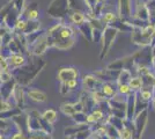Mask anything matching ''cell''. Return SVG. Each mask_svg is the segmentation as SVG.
Wrapping results in <instances>:
<instances>
[{"label":"cell","instance_id":"cell-1","mask_svg":"<svg viewBox=\"0 0 155 139\" xmlns=\"http://www.w3.org/2000/svg\"><path fill=\"white\" fill-rule=\"evenodd\" d=\"M117 30L115 27L112 26H105L102 30V36H101V42H102V52H101V58L105 57L108 52L110 51L111 46L114 45V42L116 40Z\"/></svg>","mask_w":155,"mask_h":139},{"label":"cell","instance_id":"cell-2","mask_svg":"<svg viewBox=\"0 0 155 139\" xmlns=\"http://www.w3.org/2000/svg\"><path fill=\"white\" fill-rule=\"evenodd\" d=\"M148 119V108L143 109L140 113L136 114L133 118V125H134V139H140L143 133V130L147 124Z\"/></svg>","mask_w":155,"mask_h":139},{"label":"cell","instance_id":"cell-3","mask_svg":"<svg viewBox=\"0 0 155 139\" xmlns=\"http://www.w3.org/2000/svg\"><path fill=\"white\" fill-rule=\"evenodd\" d=\"M70 11L67 0H53L50 6V13L56 18H63Z\"/></svg>","mask_w":155,"mask_h":139},{"label":"cell","instance_id":"cell-4","mask_svg":"<svg viewBox=\"0 0 155 139\" xmlns=\"http://www.w3.org/2000/svg\"><path fill=\"white\" fill-rule=\"evenodd\" d=\"M117 15L122 20H129L132 16L131 0H118L117 1Z\"/></svg>","mask_w":155,"mask_h":139},{"label":"cell","instance_id":"cell-5","mask_svg":"<svg viewBox=\"0 0 155 139\" xmlns=\"http://www.w3.org/2000/svg\"><path fill=\"white\" fill-rule=\"evenodd\" d=\"M136 116V92H132L126 96V109H125V118L133 121Z\"/></svg>","mask_w":155,"mask_h":139},{"label":"cell","instance_id":"cell-6","mask_svg":"<svg viewBox=\"0 0 155 139\" xmlns=\"http://www.w3.org/2000/svg\"><path fill=\"white\" fill-rule=\"evenodd\" d=\"M84 85L91 93L95 92V91H100L102 85H103V81L96 78L94 74H91V75H87L84 78Z\"/></svg>","mask_w":155,"mask_h":139},{"label":"cell","instance_id":"cell-7","mask_svg":"<svg viewBox=\"0 0 155 139\" xmlns=\"http://www.w3.org/2000/svg\"><path fill=\"white\" fill-rule=\"evenodd\" d=\"M79 73L75 68H72V67H68V68H61L58 73V79L61 81V82H66L68 80L72 79H77Z\"/></svg>","mask_w":155,"mask_h":139},{"label":"cell","instance_id":"cell-8","mask_svg":"<svg viewBox=\"0 0 155 139\" xmlns=\"http://www.w3.org/2000/svg\"><path fill=\"white\" fill-rule=\"evenodd\" d=\"M101 92L103 93L108 100L111 99L117 93V82L116 81H104L101 87Z\"/></svg>","mask_w":155,"mask_h":139},{"label":"cell","instance_id":"cell-9","mask_svg":"<svg viewBox=\"0 0 155 139\" xmlns=\"http://www.w3.org/2000/svg\"><path fill=\"white\" fill-rule=\"evenodd\" d=\"M78 29L84 34V37L89 41V42L93 41V27H91L89 20L84 21V23H81L80 26H78Z\"/></svg>","mask_w":155,"mask_h":139},{"label":"cell","instance_id":"cell-10","mask_svg":"<svg viewBox=\"0 0 155 139\" xmlns=\"http://www.w3.org/2000/svg\"><path fill=\"white\" fill-rule=\"evenodd\" d=\"M70 19L71 21L75 25V26H80L81 23H84V21L89 20L88 16L84 13V12H80V11H73L72 14L70 15Z\"/></svg>","mask_w":155,"mask_h":139},{"label":"cell","instance_id":"cell-11","mask_svg":"<svg viewBox=\"0 0 155 139\" xmlns=\"http://www.w3.org/2000/svg\"><path fill=\"white\" fill-rule=\"evenodd\" d=\"M132 78V73L130 72L129 70L126 68H123L120 70L119 73H118V77H117V85H122V84H129L130 80Z\"/></svg>","mask_w":155,"mask_h":139},{"label":"cell","instance_id":"cell-12","mask_svg":"<svg viewBox=\"0 0 155 139\" xmlns=\"http://www.w3.org/2000/svg\"><path fill=\"white\" fill-rule=\"evenodd\" d=\"M129 86L131 88V91L132 92H138V91H140L142 87V81H141V78L139 77V75H136V77H132L131 80H130L129 82Z\"/></svg>","mask_w":155,"mask_h":139},{"label":"cell","instance_id":"cell-13","mask_svg":"<svg viewBox=\"0 0 155 139\" xmlns=\"http://www.w3.org/2000/svg\"><path fill=\"white\" fill-rule=\"evenodd\" d=\"M61 111L67 115V116H73L74 114H77V109L74 104H70V103H65L61 106Z\"/></svg>","mask_w":155,"mask_h":139},{"label":"cell","instance_id":"cell-14","mask_svg":"<svg viewBox=\"0 0 155 139\" xmlns=\"http://www.w3.org/2000/svg\"><path fill=\"white\" fill-rule=\"evenodd\" d=\"M119 139H134V132L130 130L129 127H125L119 131Z\"/></svg>","mask_w":155,"mask_h":139},{"label":"cell","instance_id":"cell-15","mask_svg":"<svg viewBox=\"0 0 155 139\" xmlns=\"http://www.w3.org/2000/svg\"><path fill=\"white\" fill-rule=\"evenodd\" d=\"M29 96H30L32 100H35V101H41V102H44L46 100L45 94L42 92H38V91H31V92H29Z\"/></svg>","mask_w":155,"mask_h":139},{"label":"cell","instance_id":"cell-16","mask_svg":"<svg viewBox=\"0 0 155 139\" xmlns=\"http://www.w3.org/2000/svg\"><path fill=\"white\" fill-rule=\"evenodd\" d=\"M117 92L119 93V94H122V95L127 96L129 94L132 93V91L130 88L129 84H122V85H117Z\"/></svg>","mask_w":155,"mask_h":139},{"label":"cell","instance_id":"cell-17","mask_svg":"<svg viewBox=\"0 0 155 139\" xmlns=\"http://www.w3.org/2000/svg\"><path fill=\"white\" fill-rule=\"evenodd\" d=\"M44 118L49 122V123H53L56 119H57V114H56V111H53V110H48V111H45V114H44Z\"/></svg>","mask_w":155,"mask_h":139},{"label":"cell","instance_id":"cell-18","mask_svg":"<svg viewBox=\"0 0 155 139\" xmlns=\"http://www.w3.org/2000/svg\"><path fill=\"white\" fill-rule=\"evenodd\" d=\"M146 7L148 9L149 14L155 13V0H146Z\"/></svg>","mask_w":155,"mask_h":139},{"label":"cell","instance_id":"cell-19","mask_svg":"<svg viewBox=\"0 0 155 139\" xmlns=\"http://www.w3.org/2000/svg\"><path fill=\"white\" fill-rule=\"evenodd\" d=\"M38 16H39V14L36 9H30V11H29V13H28V19H29L30 21L37 20V19H38Z\"/></svg>","mask_w":155,"mask_h":139},{"label":"cell","instance_id":"cell-20","mask_svg":"<svg viewBox=\"0 0 155 139\" xmlns=\"http://www.w3.org/2000/svg\"><path fill=\"white\" fill-rule=\"evenodd\" d=\"M12 61H13L14 64H16V65H21V64L25 63V59L21 56H13L12 57Z\"/></svg>","mask_w":155,"mask_h":139},{"label":"cell","instance_id":"cell-21","mask_svg":"<svg viewBox=\"0 0 155 139\" xmlns=\"http://www.w3.org/2000/svg\"><path fill=\"white\" fill-rule=\"evenodd\" d=\"M15 26H16V28H18L19 30H25V29H26V26H27V22L23 20H18Z\"/></svg>","mask_w":155,"mask_h":139},{"label":"cell","instance_id":"cell-22","mask_svg":"<svg viewBox=\"0 0 155 139\" xmlns=\"http://www.w3.org/2000/svg\"><path fill=\"white\" fill-rule=\"evenodd\" d=\"M86 1H87V5L91 7V11H93V9L98 5V2H100L98 0H86Z\"/></svg>","mask_w":155,"mask_h":139},{"label":"cell","instance_id":"cell-23","mask_svg":"<svg viewBox=\"0 0 155 139\" xmlns=\"http://www.w3.org/2000/svg\"><path fill=\"white\" fill-rule=\"evenodd\" d=\"M150 48H152V61L153 64H155V43Z\"/></svg>","mask_w":155,"mask_h":139},{"label":"cell","instance_id":"cell-24","mask_svg":"<svg viewBox=\"0 0 155 139\" xmlns=\"http://www.w3.org/2000/svg\"><path fill=\"white\" fill-rule=\"evenodd\" d=\"M13 139H22V134H16Z\"/></svg>","mask_w":155,"mask_h":139}]
</instances>
